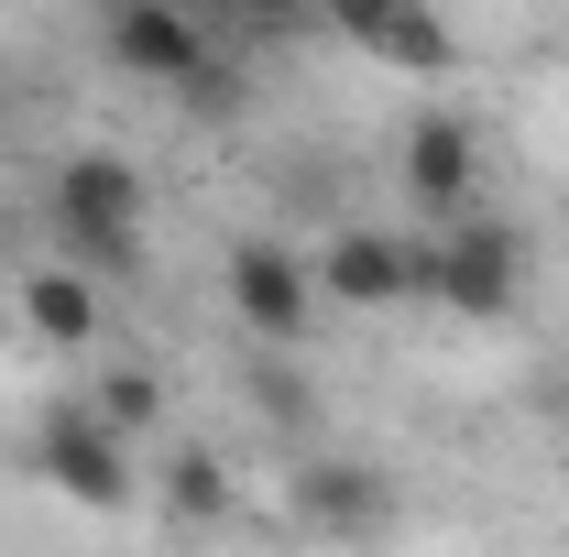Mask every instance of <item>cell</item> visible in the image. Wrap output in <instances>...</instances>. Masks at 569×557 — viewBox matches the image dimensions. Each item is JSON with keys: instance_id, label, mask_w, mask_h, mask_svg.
<instances>
[{"instance_id": "8fae6325", "label": "cell", "mask_w": 569, "mask_h": 557, "mask_svg": "<svg viewBox=\"0 0 569 557\" xmlns=\"http://www.w3.org/2000/svg\"><path fill=\"white\" fill-rule=\"evenodd\" d=\"M88 405H99V416L121 426V437H142V426L164 416V383H153V372H142V361H110V372H99V394H88Z\"/></svg>"}, {"instance_id": "e0dca14e", "label": "cell", "mask_w": 569, "mask_h": 557, "mask_svg": "<svg viewBox=\"0 0 569 557\" xmlns=\"http://www.w3.org/2000/svg\"><path fill=\"white\" fill-rule=\"evenodd\" d=\"M99 11H110V0H99Z\"/></svg>"}, {"instance_id": "ba28073f", "label": "cell", "mask_w": 569, "mask_h": 557, "mask_svg": "<svg viewBox=\"0 0 569 557\" xmlns=\"http://www.w3.org/2000/svg\"><path fill=\"white\" fill-rule=\"evenodd\" d=\"M22 317H33V340L88 350V340H99V284H88V274H33V284H22Z\"/></svg>"}, {"instance_id": "4fadbf2b", "label": "cell", "mask_w": 569, "mask_h": 557, "mask_svg": "<svg viewBox=\"0 0 569 557\" xmlns=\"http://www.w3.org/2000/svg\"><path fill=\"white\" fill-rule=\"evenodd\" d=\"M176 514H219V459H176Z\"/></svg>"}, {"instance_id": "2e32d148", "label": "cell", "mask_w": 569, "mask_h": 557, "mask_svg": "<svg viewBox=\"0 0 569 557\" xmlns=\"http://www.w3.org/2000/svg\"><path fill=\"white\" fill-rule=\"evenodd\" d=\"M187 11H198V22H219V11H241V0H187Z\"/></svg>"}, {"instance_id": "6da1fadb", "label": "cell", "mask_w": 569, "mask_h": 557, "mask_svg": "<svg viewBox=\"0 0 569 557\" xmlns=\"http://www.w3.org/2000/svg\"><path fill=\"white\" fill-rule=\"evenodd\" d=\"M110 33V67L142 77V88H187V99H230V77H219V33L187 11V0H110L99 11Z\"/></svg>"}, {"instance_id": "30bf717a", "label": "cell", "mask_w": 569, "mask_h": 557, "mask_svg": "<svg viewBox=\"0 0 569 557\" xmlns=\"http://www.w3.org/2000/svg\"><path fill=\"white\" fill-rule=\"evenodd\" d=\"M296 503H307L318 525H383V482H372V470H340V459H329V470H296Z\"/></svg>"}, {"instance_id": "5bb4252c", "label": "cell", "mask_w": 569, "mask_h": 557, "mask_svg": "<svg viewBox=\"0 0 569 557\" xmlns=\"http://www.w3.org/2000/svg\"><path fill=\"white\" fill-rule=\"evenodd\" d=\"M252 405H263L274 426H296L307 416V383H296V372H252Z\"/></svg>"}, {"instance_id": "3957f363", "label": "cell", "mask_w": 569, "mask_h": 557, "mask_svg": "<svg viewBox=\"0 0 569 557\" xmlns=\"http://www.w3.org/2000/svg\"><path fill=\"white\" fill-rule=\"evenodd\" d=\"M33 470L67 492V503H88V514H121L132 503V437L99 416V405H56L44 437H33Z\"/></svg>"}, {"instance_id": "277c9868", "label": "cell", "mask_w": 569, "mask_h": 557, "mask_svg": "<svg viewBox=\"0 0 569 557\" xmlns=\"http://www.w3.org/2000/svg\"><path fill=\"white\" fill-rule=\"evenodd\" d=\"M526 295V241L503 230V219H449V241H438V306H460V317H503Z\"/></svg>"}, {"instance_id": "52a82bcc", "label": "cell", "mask_w": 569, "mask_h": 557, "mask_svg": "<svg viewBox=\"0 0 569 557\" xmlns=\"http://www.w3.org/2000/svg\"><path fill=\"white\" fill-rule=\"evenodd\" d=\"M406 186H417L438 219H460L471 186H482V132H471L460 110H427L417 132H406Z\"/></svg>"}, {"instance_id": "9a60e30c", "label": "cell", "mask_w": 569, "mask_h": 557, "mask_svg": "<svg viewBox=\"0 0 569 557\" xmlns=\"http://www.w3.org/2000/svg\"><path fill=\"white\" fill-rule=\"evenodd\" d=\"M252 22H296V11H318V0H241Z\"/></svg>"}, {"instance_id": "5b68a950", "label": "cell", "mask_w": 569, "mask_h": 557, "mask_svg": "<svg viewBox=\"0 0 569 557\" xmlns=\"http://www.w3.org/2000/svg\"><path fill=\"white\" fill-rule=\"evenodd\" d=\"M318 295H340V306L438 295V252H406V241H383V230H340V241L318 252Z\"/></svg>"}, {"instance_id": "7c38bea8", "label": "cell", "mask_w": 569, "mask_h": 557, "mask_svg": "<svg viewBox=\"0 0 569 557\" xmlns=\"http://www.w3.org/2000/svg\"><path fill=\"white\" fill-rule=\"evenodd\" d=\"M318 11H329V33H351V44H372V33H383V22H395L406 0H318Z\"/></svg>"}, {"instance_id": "8992f818", "label": "cell", "mask_w": 569, "mask_h": 557, "mask_svg": "<svg viewBox=\"0 0 569 557\" xmlns=\"http://www.w3.org/2000/svg\"><path fill=\"white\" fill-rule=\"evenodd\" d=\"M230 306H241L252 340H296L307 306H318V263H296L284 241H241L230 252Z\"/></svg>"}, {"instance_id": "7a4b0ae2", "label": "cell", "mask_w": 569, "mask_h": 557, "mask_svg": "<svg viewBox=\"0 0 569 557\" xmlns=\"http://www.w3.org/2000/svg\"><path fill=\"white\" fill-rule=\"evenodd\" d=\"M56 241H67L88 274H132V219H142V175L121 153H67L56 164Z\"/></svg>"}, {"instance_id": "9c48e42d", "label": "cell", "mask_w": 569, "mask_h": 557, "mask_svg": "<svg viewBox=\"0 0 569 557\" xmlns=\"http://www.w3.org/2000/svg\"><path fill=\"white\" fill-rule=\"evenodd\" d=\"M361 55H372V67H406V77H449V67H460V44H449V22H438L427 0H406V11L361 44Z\"/></svg>"}]
</instances>
